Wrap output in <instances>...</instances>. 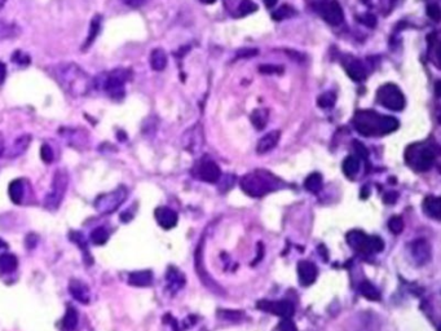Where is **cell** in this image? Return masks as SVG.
Masks as SVG:
<instances>
[{
  "label": "cell",
  "instance_id": "5bb4252c",
  "mask_svg": "<svg viewBox=\"0 0 441 331\" xmlns=\"http://www.w3.org/2000/svg\"><path fill=\"white\" fill-rule=\"evenodd\" d=\"M298 276L299 282L302 286H309L312 285L317 278V268L316 265L308 260H302L298 264Z\"/></svg>",
  "mask_w": 441,
  "mask_h": 331
},
{
  "label": "cell",
  "instance_id": "ee69618b",
  "mask_svg": "<svg viewBox=\"0 0 441 331\" xmlns=\"http://www.w3.org/2000/svg\"><path fill=\"white\" fill-rule=\"evenodd\" d=\"M358 19L368 27H375V25H377V18H375V16L371 15V13H366V15L360 16Z\"/></svg>",
  "mask_w": 441,
  "mask_h": 331
},
{
  "label": "cell",
  "instance_id": "8d00e7d4",
  "mask_svg": "<svg viewBox=\"0 0 441 331\" xmlns=\"http://www.w3.org/2000/svg\"><path fill=\"white\" fill-rule=\"evenodd\" d=\"M18 33V29L16 27L15 23H8L0 21V39H7L15 37Z\"/></svg>",
  "mask_w": 441,
  "mask_h": 331
},
{
  "label": "cell",
  "instance_id": "1f68e13d",
  "mask_svg": "<svg viewBox=\"0 0 441 331\" xmlns=\"http://www.w3.org/2000/svg\"><path fill=\"white\" fill-rule=\"evenodd\" d=\"M108 239H109V232L105 229V226H97L91 232V241L93 245H105Z\"/></svg>",
  "mask_w": 441,
  "mask_h": 331
},
{
  "label": "cell",
  "instance_id": "60d3db41",
  "mask_svg": "<svg viewBox=\"0 0 441 331\" xmlns=\"http://www.w3.org/2000/svg\"><path fill=\"white\" fill-rule=\"evenodd\" d=\"M259 72L261 74H282L283 68L275 66V65H261L260 68H259Z\"/></svg>",
  "mask_w": 441,
  "mask_h": 331
},
{
  "label": "cell",
  "instance_id": "836d02e7",
  "mask_svg": "<svg viewBox=\"0 0 441 331\" xmlns=\"http://www.w3.org/2000/svg\"><path fill=\"white\" fill-rule=\"evenodd\" d=\"M30 141H31V137L29 135H25V136H21V137H18V139L16 140V143L13 144V147H12L11 157H18L19 154H22L23 151L27 149V147H29Z\"/></svg>",
  "mask_w": 441,
  "mask_h": 331
},
{
  "label": "cell",
  "instance_id": "11a10c76",
  "mask_svg": "<svg viewBox=\"0 0 441 331\" xmlns=\"http://www.w3.org/2000/svg\"><path fill=\"white\" fill-rule=\"evenodd\" d=\"M7 3V0H0V9L4 7V4Z\"/></svg>",
  "mask_w": 441,
  "mask_h": 331
},
{
  "label": "cell",
  "instance_id": "52a82bcc",
  "mask_svg": "<svg viewBox=\"0 0 441 331\" xmlns=\"http://www.w3.org/2000/svg\"><path fill=\"white\" fill-rule=\"evenodd\" d=\"M127 196H129L127 188L123 185H119L117 189H114L111 192L98 196L94 200V208L102 215L113 214L114 211L118 210L125 203Z\"/></svg>",
  "mask_w": 441,
  "mask_h": 331
},
{
  "label": "cell",
  "instance_id": "7c38bea8",
  "mask_svg": "<svg viewBox=\"0 0 441 331\" xmlns=\"http://www.w3.org/2000/svg\"><path fill=\"white\" fill-rule=\"evenodd\" d=\"M69 293L76 301H79L80 304H90L91 290L87 283H84L83 281H80L78 278L70 279Z\"/></svg>",
  "mask_w": 441,
  "mask_h": 331
},
{
  "label": "cell",
  "instance_id": "b9f144b4",
  "mask_svg": "<svg viewBox=\"0 0 441 331\" xmlns=\"http://www.w3.org/2000/svg\"><path fill=\"white\" fill-rule=\"evenodd\" d=\"M40 155L45 163H51L53 161V150L48 144H43L42 149H40Z\"/></svg>",
  "mask_w": 441,
  "mask_h": 331
},
{
  "label": "cell",
  "instance_id": "bcb514c9",
  "mask_svg": "<svg viewBox=\"0 0 441 331\" xmlns=\"http://www.w3.org/2000/svg\"><path fill=\"white\" fill-rule=\"evenodd\" d=\"M278 330H296V325L293 324V321L290 318H285L281 321V324L277 326Z\"/></svg>",
  "mask_w": 441,
  "mask_h": 331
},
{
  "label": "cell",
  "instance_id": "74e56055",
  "mask_svg": "<svg viewBox=\"0 0 441 331\" xmlns=\"http://www.w3.org/2000/svg\"><path fill=\"white\" fill-rule=\"evenodd\" d=\"M388 228L393 234H400L404 229V220L401 216H392L388 221Z\"/></svg>",
  "mask_w": 441,
  "mask_h": 331
},
{
  "label": "cell",
  "instance_id": "7402d4cb",
  "mask_svg": "<svg viewBox=\"0 0 441 331\" xmlns=\"http://www.w3.org/2000/svg\"><path fill=\"white\" fill-rule=\"evenodd\" d=\"M257 11V5L251 0H239L237 4H236V7L230 8L229 13L233 17H246V16L251 15L254 12Z\"/></svg>",
  "mask_w": 441,
  "mask_h": 331
},
{
  "label": "cell",
  "instance_id": "ffe728a7",
  "mask_svg": "<svg viewBox=\"0 0 441 331\" xmlns=\"http://www.w3.org/2000/svg\"><path fill=\"white\" fill-rule=\"evenodd\" d=\"M129 283L135 287H147L153 283V272L139 271L129 275Z\"/></svg>",
  "mask_w": 441,
  "mask_h": 331
},
{
  "label": "cell",
  "instance_id": "7a4b0ae2",
  "mask_svg": "<svg viewBox=\"0 0 441 331\" xmlns=\"http://www.w3.org/2000/svg\"><path fill=\"white\" fill-rule=\"evenodd\" d=\"M354 129L362 136H385L400 127L395 117L381 115L373 110H360L353 117Z\"/></svg>",
  "mask_w": 441,
  "mask_h": 331
},
{
  "label": "cell",
  "instance_id": "2e32d148",
  "mask_svg": "<svg viewBox=\"0 0 441 331\" xmlns=\"http://www.w3.org/2000/svg\"><path fill=\"white\" fill-rule=\"evenodd\" d=\"M347 243L352 248L360 252L368 254V246H369V236H366L361 230H351L347 234Z\"/></svg>",
  "mask_w": 441,
  "mask_h": 331
},
{
  "label": "cell",
  "instance_id": "9a60e30c",
  "mask_svg": "<svg viewBox=\"0 0 441 331\" xmlns=\"http://www.w3.org/2000/svg\"><path fill=\"white\" fill-rule=\"evenodd\" d=\"M413 257L418 264L423 265L431 259V247L426 239H418L411 246Z\"/></svg>",
  "mask_w": 441,
  "mask_h": 331
},
{
  "label": "cell",
  "instance_id": "44dd1931",
  "mask_svg": "<svg viewBox=\"0 0 441 331\" xmlns=\"http://www.w3.org/2000/svg\"><path fill=\"white\" fill-rule=\"evenodd\" d=\"M346 70H347L348 76L354 82H362V80H365L366 75H368V72H366L365 66L362 65L361 61L354 60V58L349 60V62L346 66Z\"/></svg>",
  "mask_w": 441,
  "mask_h": 331
},
{
  "label": "cell",
  "instance_id": "8fae6325",
  "mask_svg": "<svg viewBox=\"0 0 441 331\" xmlns=\"http://www.w3.org/2000/svg\"><path fill=\"white\" fill-rule=\"evenodd\" d=\"M321 13H322L325 21L332 25V26H336V25H340L343 22L344 12L338 0H331L328 4H325Z\"/></svg>",
  "mask_w": 441,
  "mask_h": 331
},
{
  "label": "cell",
  "instance_id": "d590c367",
  "mask_svg": "<svg viewBox=\"0 0 441 331\" xmlns=\"http://www.w3.org/2000/svg\"><path fill=\"white\" fill-rule=\"evenodd\" d=\"M336 101V94L334 92H325L318 97L317 100V104L320 108H324V109H330L334 106Z\"/></svg>",
  "mask_w": 441,
  "mask_h": 331
},
{
  "label": "cell",
  "instance_id": "83f0119b",
  "mask_svg": "<svg viewBox=\"0 0 441 331\" xmlns=\"http://www.w3.org/2000/svg\"><path fill=\"white\" fill-rule=\"evenodd\" d=\"M322 185H324V180H322V176H321V173L313 172L311 173L308 177L304 181V188L311 193H317L321 192V189H322Z\"/></svg>",
  "mask_w": 441,
  "mask_h": 331
},
{
  "label": "cell",
  "instance_id": "ac0fdd59",
  "mask_svg": "<svg viewBox=\"0 0 441 331\" xmlns=\"http://www.w3.org/2000/svg\"><path fill=\"white\" fill-rule=\"evenodd\" d=\"M166 282L167 289L170 290L171 293H176L185 285V277L180 271H177L176 268L170 267L167 271Z\"/></svg>",
  "mask_w": 441,
  "mask_h": 331
},
{
  "label": "cell",
  "instance_id": "ab89813d",
  "mask_svg": "<svg viewBox=\"0 0 441 331\" xmlns=\"http://www.w3.org/2000/svg\"><path fill=\"white\" fill-rule=\"evenodd\" d=\"M12 60L15 61L17 65H21V66H22V65L30 64V57L27 56V55H25L23 52H21V51H16L15 55L12 56Z\"/></svg>",
  "mask_w": 441,
  "mask_h": 331
},
{
  "label": "cell",
  "instance_id": "c3c4849f",
  "mask_svg": "<svg viewBox=\"0 0 441 331\" xmlns=\"http://www.w3.org/2000/svg\"><path fill=\"white\" fill-rule=\"evenodd\" d=\"M147 0H123V3L126 5H129V8H140L143 7Z\"/></svg>",
  "mask_w": 441,
  "mask_h": 331
},
{
  "label": "cell",
  "instance_id": "d4e9b609",
  "mask_svg": "<svg viewBox=\"0 0 441 331\" xmlns=\"http://www.w3.org/2000/svg\"><path fill=\"white\" fill-rule=\"evenodd\" d=\"M150 66L155 72H162L167 66V55L161 48L153 49L150 53Z\"/></svg>",
  "mask_w": 441,
  "mask_h": 331
},
{
  "label": "cell",
  "instance_id": "603a6c76",
  "mask_svg": "<svg viewBox=\"0 0 441 331\" xmlns=\"http://www.w3.org/2000/svg\"><path fill=\"white\" fill-rule=\"evenodd\" d=\"M423 211L427 216L435 219V220H440L441 207H440V198L436 196L426 197L423 201Z\"/></svg>",
  "mask_w": 441,
  "mask_h": 331
},
{
  "label": "cell",
  "instance_id": "f907efd6",
  "mask_svg": "<svg viewBox=\"0 0 441 331\" xmlns=\"http://www.w3.org/2000/svg\"><path fill=\"white\" fill-rule=\"evenodd\" d=\"M276 3H277V0H264V4H265V7H268V8H272V7H275V5H276Z\"/></svg>",
  "mask_w": 441,
  "mask_h": 331
},
{
  "label": "cell",
  "instance_id": "cb8c5ba5",
  "mask_svg": "<svg viewBox=\"0 0 441 331\" xmlns=\"http://www.w3.org/2000/svg\"><path fill=\"white\" fill-rule=\"evenodd\" d=\"M18 267V259L17 256L9 252L0 255V276L11 275Z\"/></svg>",
  "mask_w": 441,
  "mask_h": 331
},
{
  "label": "cell",
  "instance_id": "816d5d0a",
  "mask_svg": "<svg viewBox=\"0 0 441 331\" xmlns=\"http://www.w3.org/2000/svg\"><path fill=\"white\" fill-rule=\"evenodd\" d=\"M436 96L440 97V82H436Z\"/></svg>",
  "mask_w": 441,
  "mask_h": 331
},
{
  "label": "cell",
  "instance_id": "6da1fadb",
  "mask_svg": "<svg viewBox=\"0 0 441 331\" xmlns=\"http://www.w3.org/2000/svg\"><path fill=\"white\" fill-rule=\"evenodd\" d=\"M52 76L60 87L70 96L80 97L93 90L94 79L84 72L79 65L73 62H62L52 68Z\"/></svg>",
  "mask_w": 441,
  "mask_h": 331
},
{
  "label": "cell",
  "instance_id": "9c48e42d",
  "mask_svg": "<svg viewBox=\"0 0 441 331\" xmlns=\"http://www.w3.org/2000/svg\"><path fill=\"white\" fill-rule=\"evenodd\" d=\"M257 307L264 312L272 313L276 316L285 317V318H290L294 316L295 305L290 300H260L257 304Z\"/></svg>",
  "mask_w": 441,
  "mask_h": 331
},
{
  "label": "cell",
  "instance_id": "e575fe53",
  "mask_svg": "<svg viewBox=\"0 0 441 331\" xmlns=\"http://www.w3.org/2000/svg\"><path fill=\"white\" fill-rule=\"evenodd\" d=\"M295 15V9L291 5H282V7H279L277 11H275L272 13V18L275 19V21H283V19L286 18H291L293 16Z\"/></svg>",
  "mask_w": 441,
  "mask_h": 331
},
{
  "label": "cell",
  "instance_id": "f1b7e54d",
  "mask_svg": "<svg viewBox=\"0 0 441 331\" xmlns=\"http://www.w3.org/2000/svg\"><path fill=\"white\" fill-rule=\"evenodd\" d=\"M269 111L268 109H257L254 110L253 114H251V122H253V126L257 129L261 131V129H264L265 126L268 123V118H269Z\"/></svg>",
  "mask_w": 441,
  "mask_h": 331
},
{
  "label": "cell",
  "instance_id": "f35d334b",
  "mask_svg": "<svg viewBox=\"0 0 441 331\" xmlns=\"http://www.w3.org/2000/svg\"><path fill=\"white\" fill-rule=\"evenodd\" d=\"M427 16L430 17L431 19H434L435 22H439L440 21V7H439L438 4H431L427 7Z\"/></svg>",
  "mask_w": 441,
  "mask_h": 331
},
{
  "label": "cell",
  "instance_id": "ba28073f",
  "mask_svg": "<svg viewBox=\"0 0 441 331\" xmlns=\"http://www.w3.org/2000/svg\"><path fill=\"white\" fill-rule=\"evenodd\" d=\"M377 100L383 108L392 111H400L405 108V97L399 87L393 83H387L378 90Z\"/></svg>",
  "mask_w": 441,
  "mask_h": 331
},
{
  "label": "cell",
  "instance_id": "7dc6e473",
  "mask_svg": "<svg viewBox=\"0 0 441 331\" xmlns=\"http://www.w3.org/2000/svg\"><path fill=\"white\" fill-rule=\"evenodd\" d=\"M399 198V194L396 192H389L386 193L385 197H383V201H385V203L387 204H393Z\"/></svg>",
  "mask_w": 441,
  "mask_h": 331
},
{
  "label": "cell",
  "instance_id": "484cf974",
  "mask_svg": "<svg viewBox=\"0 0 441 331\" xmlns=\"http://www.w3.org/2000/svg\"><path fill=\"white\" fill-rule=\"evenodd\" d=\"M78 321H79V314L75 307L68 305V311L65 313V317L62 318V324L61 328L64 330H74L78 326Z\"/></svg>",
  "mask_w": 441,
  "mask_h": 331
},
{
  "label": "cell",
  "instance_id": "5b68a950",
  "mask_svg": "<svg viewBox=\"0 0 441 331\" xmlns=\"http://www.w3.org/2000/svg\"><path fill=\"white\" fill-rule=\"evenodd\" d=\"M131 79V72L127 69H115L113 72L108 73L101 80L102 90L110 98L115 101H121L125 97L126 83Z\"/></svg>",
  "mask_w": 441,
  "mask_h": 331
},
{
  "label": "cell",
  "instance_id": "3957f363",
  "mask_svg": "<svg viewBox=\"0 0 441 331\" xmlns=\"http://www.w3.org/2000/svg\"><path fill=\"white\" fill-rule=\"evenodd\" d=\"M239 185L247 196L253 198H261L268 193L275 192L283 186V183L273 173L264 169H257L242 177Z\"/></svg>",
  "mask_w": 441,
  "mask_h": 331
},
{
  "label": "cell",
  "instance_id": "f6af8a7d",
  "mask_svg": "<svg viewBox=\"0 0 441 331\" xmlns=\"http://www.w3.org/2000/svg\"><path fill=\"white\" fill-rule=\"evenodd\" d=\"M219 316H221L222 318H226V320H237V318H241L242 313L239 312H233V311H220Z\"/></svg>",
  "mask_w": 441,
  "mask_h": 331
},
{
  "label": "cell",
  "instance_id": "277c9868",
  "mask_svg": "<svg viewBox=\"0 0 441 331\" xmlns=\"http://www.w3.org/2000/svg\"><path fill=\"white\" fill-rule=\"evenodd\" d=\"M436 157L438 153L427 144H411L405 151V162L419 172L428 171L436 161Z\"/></svg>",
  "mask_w": 441,
  "mask_h": 331
},
{
  "label": "cell",
  "instance_id": "7bdbcfd3",
  "mask_svg": "<svg viewBox=\"0 0 441 331\" xmlns=\"http://www.w3.org/2000/svg\"><path fill=\"white\" fill-rule=\"evenodd\" d=\"M353 147H354V150H356V153H357L358 158H362L366 161L368 157H369V151H368V149L364 147V144H361L360 141H357V140H354Z\"/></svg>",
  "mask_w": 441,
  "mask_h": 331
},
{
  "label": "cell",
  "instance_id": "f546056e",
  "mask_svg": "<svg viewBox=\"0 0 441 331\" xmlns=\"http://www.w3.org/2000/svg\"><path fill=\"white\" fill-rule=\"evenodd\" d=\"M360 171V158L354 157V155H349L347 158L344 159L343 162V172L346 176L353 177L356 176Z\"/></svg>",
  "mask_w": 441,
  "mask_h": 331
},
{
  "label": "cell",
  "instance_id": "30bf717a",
  "mask_svg": "<svg viewBox=\"0 0 441 331\" xmlns=\"http://www.w3.org/2000/svg\"><path fill=\"white\" fill-rule=\"evenodd\" d=\"M196 173L201 180L210 183V184H215L221 177V169H220L219 166L216 165L215 162H212V161H203L197 167Z\"/></svg>",
  "mask_w": 441,
  "mask_h": 331
},
{
  "label": "cell",
  "instance_id": "d6986e66",
  "mask_svg": "<svg viewBox=\"0 0 441 331\" xmlns=\"http://www.w3.org/2000/svg\"><path fill=\"white\" fill-rule=\"evenodd\" d=\"M11 201L16 204H21L23 202L25 194H26V186H25V180L22 179H16L9 184L8 189Z\"/></svg>",
  "mask_w": 441,
  "mask_h": 331
},
{
  "label": "cell",
  "instance_id": "4316f807",
  "mask_svg": "<svg viewBox=\"0 0 441 331\" xmlns=\"http://www.w3.org/2000/svg\"><path fill=\"white\" fill-rule=\"evenodd\" d=\"M69 237H70V241L74 242L75 245L79 246L80 250L83 251L84 259H86V261H87L88 264L92 263V256H91L90 251H88L87 242H86V239H84L83 234L80 233V232H78V230H72V232H70V234H69Z\"/></svg>",
  "mask_w": 441,
  "mask_h": 331
},
{
  "label": "cell",
  "instance_id": "e0dca14e",
  "mask_svg": "<svg viewBox=\"0 0 441 331\" xmlns=\"http://www.w3.org/2000/svg\"><path fill=\"white\" fill-rule=\"evenodd\" d=\"M279 137H281V132L279 131H272L267 133L259 140V143L257 145V151L259 154H265L268 151H271L272 149H275L277 147Z\"/></svg>",
  "mask_w": 441,
  "mask_h": 331
},
{
  "label": "cell",
  "instance_id": "f5cc1de1",
  "mask_svg": "<svg viewBox=\"0 0 441 331\" xmlns=\"http://www.w3.org/2000/svg\"><path fill=\"white\" fill-rule=\"evenodd\" d=\"M7 247H8L7 243H5V242H4L3 239L0 238V248H7Z\"/></svg>",
  "mask_w": 441,
  "mask_h": 331
},
{
  "label": "cell",
  "instance_id": "d6a6232c",
  "mask_svg": "<svg viewBox=\"0 0 441 331\" xmlns=\"http://www.w3.org/2000/svg\"><path fill=\"white\" fill-rule=\"evenodd\" d=\"M360 293H361L366 299H369V300L371 301H378L381 299V293L378 291L377 287L374 286L373 283L368 282V281H365V282H362L361 285H360Z\"/></svg>",
  "mask_w": 441,
  "mask_h": 331
},
{
  "label": "cell",
  "instance_id": "8992f818",
  "mask_svg": "<svg viewBox=\"0 0 441 331\" xmlns=\"http://www.w3.org/2000/svg\"><path fill=\"white\" fill-rule=\"evenodd\" d=\"M68 172L65 169H57L55 175H53L51 190L45 196L44 207L47 210L53 211L58 208V206H60L62 200H64L65 193H66V189H68Z\"/></svg>",
  "mask_w": 441,
  "mask_h": 331
},
{
  "label": "cell",
  "instance_id": "db71d44e",
  "mask_svg": "<svg viewBox=\"0 0 441 331\" xmlns=\"http://www.w3.org/2000/svg\"><path fill=\"white\" fill-rule=\"evenodd\" d=\"M201 1L204 4H212V3H215L216 0H201Z\"/></svg>",
  "mask_w": 441,
  "mask_h": 331
},
{
  "label": "cell",
  "instance_id": "4fadbf2b",
  "mask_svg": "<svg viewBox=\"0 0 441 331\" xmlns=\"http://www.w3.org/2000/svg\"><path fill=\"white\" fill-rule=\"evenodd\" d=\"M154 216L159 226L166 230L175 228L177 220H179L176 211L171 210L168 207H157L154 211Z\"/></svg>",
  "mask_w": 441,
  "mask_h": 331
},
{
  "label": "cell",
  "instance_id": "681fc988",
  "mask_svg": "<svg viewBox=\"0 0 441 331\" xmlns=\"http://www.w3.org/2000/svg\"><path fill=\"white\" fill-rule=\"evenodd\" d=\"M7 76V66L3 62H0V84H3Z\"/></svg>",
  "mask_w": 441,
  "mask_h": 331
},
{
  "label": "cell",
  "instance_id": "4dcf8cb0",
  "mask_svg": "<svg viewBox=\"0 0 441 331\" xmlns=\"http://www.w3.org/2000/svg\"><path fill=\"white\" fill-rule=\"evenodd\" d=\"M101 16L97 15L94 16L93 18H92V22H91L90 26V34H88V38L86 40V44L83 45V49H87L92 43L94 41V39L97 38L98 33L101 30Z\"/></svg>",
  "mask_w": 441,
  "mask_h": 331
}]
</instances>
